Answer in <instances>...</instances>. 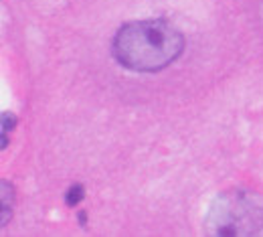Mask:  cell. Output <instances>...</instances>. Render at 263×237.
Returning a JSON list of instances; mask_svg holds the SVG:
<instances>
[{"label":"cell","mask_w":263,"mask_h":237,"mask_svg":"<svg viewBox=\"0 0 263 237\" xmlns=\"http://www.w3.org/2000/svg\"><path fill=\"white\" fill-rule=\"evenodd\" d=\"M184 51V37L168 21H136L124 25L111 41L116 61L138 73L162 71Z\"/></svg>","instance_id":"cell-1"},{"label":"cell","mask_w":263,"mask_h":237,"mask_svg":"<svg viewBox=\"0 0 263 237\" xmlns=\"http://www.w3.org/2000/svg\"><path fill=\"white\" fill-rule=\"evenodd\" d=\"M263 229V199L251 191L221 193L206 213V231L217 237H247Z\"/></svg>","instance_id":"cell-2"},{"label":"cell","mask_w":263,"mask_h":237,"mask_svg":"<svg viewBox=\"0 0 263 237\" xmlns=\"http://www.w3.org/2000/svg\"><path fill=\"white\" fill-rule=\"evenodd\" d=\"M14 213V187L0 180V227H4Z\"/></svg>","instance_id":"cell-3"},{"label":"cell","mask_w":263,"mask_h":237,"mask_svg":"<svg viewBox=\"0 0 263 237\" xmlns=\"http://www.w3.org/2000/svg\"><path fill=\"white\" fill-rule=\"evenodd\" d=\"M81 199H83V187H81V185H73L65 195L67 205H69V207H75V205H79Z\"/></svg>","instance_id":"cell-4"},{"label":"cell","mask_w":263,"mask_h":237,"mask_svg":"<svg viewBox=\"0 0 263 237\" xmlns=\"http://www.w3.org/2000/svg\"><path fill=\"white\" fill-rule=\"evenodd\" d=\"M14 126H16V116H14V114H8V112H6V114L0 116V128H2V132L8 134V132L14 130Z\"/></svg>","instance_id":"cell-5"}]
</instances>
